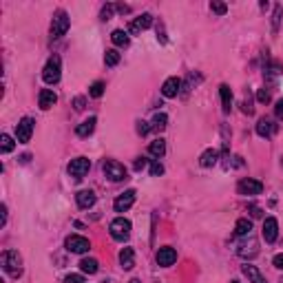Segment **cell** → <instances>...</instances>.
I'll return each mask as SVG.
<instances>
[{"mask_svg":"<svg viewBox=\"0 0 283 283\" xmlns=\"http://www.w3.org/2000/svg\"><path fill=\"white\" fill-rule=\"evenodd\" d=\"M120 58H122V56H120L117 49H109V51L104 53V62H106V66H115V64L120 62Z\"/></svg>","mask_w":283,"mask_h":283,"instance_id":"cell-29","label":"cell"},{"mask_svg":"<svg viewBox=\"0 0 283 283\" xmlns=\"http://www.w3.org/2000/svg\"><path fill=\"white\" fill-rule=\"evenodd\" d=\"M175 261H177V250L175 248H159L157 250V264L161 268H168V266H173Z\"/></svg>","mask_w":283,"mask_h":283,"instance_id":"cell-12","label":"cell"},{"mask_svg":"<svg viewBox=\"0 0 283 283\" xmlns=\"http://www.w3.org/2000/svg\"><path fill=\"white\" fill-rule=\"evenodd\" d=\"M257 100L261 104H268L270 102V91H266V89H259V93H257Z\"/></svg>","mask_w":283,"mask_h":283,"instance_id":"cell-35","label":"cell"},{"mask_svg":"<svg viewBox=\"0 0 283 283\" xmlns=\"http://www.w3.org/2000/svg\"><path fill=\"white\" fill-rule=\"evenodd\" d=\"M151 25H153V16H151V13H142L139 18H135V20H133L129 29H131V33H139V31L148 29V27H151Z\"/></svg>","mask_w":283,"mask_h":283,"instance_id":"cell-17","label":"cell"},{"mask_svg":"<svg viewBox=\"0 0 283 283\" xmlns=\"http://www.w3.org/2000/svg\"><path fill=\"white\" fill-rule=\"evenodd\" d=\"M241 257H248V259H252V257H257V252H259V244H257V239L252 237V232L248 234V241L246 244H241L239 246V250H237Z\"/></svg>","mask_w":283,"mask_h":283,"instance_id":"cell-14","label":"cell"},{"mask_svg":"<svg viewBox=\"0 0 283 283\" xmlns=\"http://www.w3.org/2000/svg\"><path fill=\"white\" fill-rule=\"evenodd\" d=\"M0 264H3V270L7 274H11L13 279H18L22 274V259L16 250H5L3 257H0Z\"/></svg>","mask_w":283,"mask_h":283,"instance_id":"cell-1","label":"cell"},{"mask_svg":"<svg viewBox=\"0 0 283 283\" xmlns=\"http://www.w3.org/2000/svg\"><path fill=\"white\" fill-rule=\"evenodd\" d=\"M89 96L91 98H102L104 96V82H100V80H98V82H93L89 86Z\"/></svg>","mask_w":283,"mask_h":283,"instance_id":"cell-30","label":"cell"},{"mask_svg":"<svg viewBox=\"0 0 283 283\" xmlns=\"http://www.w3.org/2000/svg\"><path fill=\"white\" fill-rule=\"evenodd\" d=\"M151 131L153 129H151V124H148V122H137V133H139V135H148Z\"/></svg>","mask_w":283,"mask_h":283,"instance_id":"cell-37","label":"cell"},{"mask_svg":"<svg viewBox=\"0 0 283 283\" xmlns=\"http://www.w3.org/2000/svg\"><path fill=\"white\" fill-rule=\"evenodd\" d=\"M166 124H168L166 113H157V115L153 117V122H151V129H153V131H164Z\"/></svg>","mask_w":283,"mask_h":283,"instance_id":"cell-28","label":"cell"},{"mask_svg":"<svg viewBox=\"0 0 283 283\" xmlns=\"http://www.w3.org/2000/svg\"><path fill=\"white\" fill-rule=\"evenodd\" d=\"M113 11H115V5H106V7H102V20H111Z\"/></svg>","mask_w":283,"mask_h":283,"instance_id":"cell-36","label":"cell"},{"mask_svg":"<svg viewBox=\"0 0 283 283\" xmlns=\"http://www.w3.org/2000/svg\"><path fill=\"white\" fill-rule=\"evenodd\" d=\"M261 191H264V184L257 179H250V177H246V179H241L239 184H237V193L239 195H244V197H254V195H261Z\"/></svg>","mask_w":283,"mask_h":283,"instance_id":"cell-8","label":"cell"},{"mask_svg":"<svg viewBox=\"0 0 283 283\" xmlns=\"http://www.w3.org/2000/svg\"><path fill=\"white\" fill-rule=\"evenodd\" d=\"M277 129L279 126L274 124V120H270V117H261L257 122V135H261V137H272L274 133H277Z\"/></svg>","mask_w":283,"mask_h":283,"instance_id":"cell-13","label":"cell"},{"mask_svg":"<svg viewBox=\"0 0 283 283\" xmlns=\"http://www.w3.org/2000/svg\"><path fill=\"white\" fill-rule=\"evenodd\" d=\"M64 283H84V277L82 274H66Z\"/></svg>","mask_w":283,"mask_h":283,"instance_id":"cell-38","label":"cell"},{"mask_svg":"<svg viewBox=\"0 0 283 283\" xmlns=\"http://www.w3.org/2000/svg\"><path fill=\"white\" fill-rule=\"evenodd\" d=\"M217 161H219V153L215 151V148H208V151H204L199 157V164L204 168H210V166L217 164Z\"/></svg>","mask_w":283,"mask_h":283,"instance_id":"cell-21","label":"cell"},{"mask_svg":"<svg viewBox=\"0 0 283 283\" xmlns=\"http://www.w3.org/2000/svg\"><path fill=\"white\" fill-rule=\"evenodd\" d=\"M102 171H104V175L111 181H122V179H126V168H124V164H120L117 159H104Z\"/></svg>","mask_w":283,"mask_h":283,"instance_id":"cell-6","label":"cell"},{"mask_svg":"<svg viewBox=\"0 0 283 283\" xmlns=\"http://www.w3.org/2000/svg\"><path fill=\"white\" fill-rule=\"evenodd\" d=\"M250 215H252V217H261V208L259 206H250Z\"/></svg>","mask_w":283,"mask_h":283,"instance_id":"cell-44","label":"cell"},{"mask_svg":"<svg viewBox=\"0 0 283 283\" xmlns=\"http://www.w3.org/2000/svg\"><path fill=\"white\" fill-rule=\"evenodd\" d=\"M181 89V80L179 78H168L164 86H161V96L164 98H177V93Z\"/></svg>","mask_w":283,"mask_h":283,"instance_id":"cell-15","label":"cell"},{"mask_svg":"<svg viewBox=\"0 0 283 283\" xmlns=\"http://www.w3.org/2000/svg\"><path fill=\"white\" fill-rule=\"evenodd\" d=\"M60 76H62V60H60V56H51L42 69V80L46 84H58Z\"/></svg>","mask_w":283,"mask_h":283,"instance_id":"cell-2","label":"cell"},{"mask_svg":"<svg viewBox=\"0 0 283 283\" xmlns=\"http://www.w3.org/2000/svg\"><path fill=\"white\" fill-rule=\"evenodd\" d=\"M84 102H86V100H84L82 96H80V98H76V100H73V106H76V111H82V109H84Z\"/></svg>","mask_w":283,"mask_h":283,"instance_id":"cell-41","label":"cell"},{"mask_svg":"<svg viewBox=\"0 0 283 283\" xmlns=\"http://www.w3.org/2000/svg\"><path fill=\"white\" fill-rule=\"evenodd\" d=\"M241 272L246 274L248 279H250L252 283H266V279H264V274H261L257 268L254 266H250V264H246V266H241Z\"/></svg>","mask_w":283,"mask_h":283,"instance_id":"cell-22","label":"cell"},{"mask_svg":"<svg viewBox=\"0 0 283 283\" xmlns=\"http://www.w3.org/2000/svg\"><path fill=\"white\" fill-rule=\"evenodd\" d=\"M261 234H264V239L268 241V244L277 241V237H279V221L274 217L264 219V230H261Z\"/></svg>","mask_w":283,"mask_h":283,"instance_id":"cell-11","label":"cell"},{"mask_svg":"<svg viewBox=\"0 0 283 283\" xmlns=\"http://www.w3.org/2000/svg\"><path fill=\"white\" fill-rule=\"evenodd\" d=\"M69 25H71V20H69V13H66L64 9L56 11V16H53V20H51V40H58V38H62L64 33L69 31Z\"/></svg>","mask_w":283,"mask_h":283,"instance_id":"cell-3","label":"cell"},{"mask_svg":"<svg viewBox=\"0 0 283 283\" xmlns=\"http://www.w3.org/2000/svg\"><path fill=\"white\" fill-rule=\"evenodd\" d=\"M272 266L279 268V270H283V254H277V257L272 259Z\"/></svg>","mask_w":283,"mask_h":283,"instance_id":"cell-42","label":"cell"},{"mask_svg":"<svg viewBox=\"0 0 283 283\" xmlns=\"http://www.w3.org/2000/svg\"><path fill=\"white\" fill-rule=\"evenodd\" d=\"M281 5H277V7H274V13H272V31L274 33H277L279 31V25H281Z\"/></svg>","mask_w":283,"mask_h":283,"instance_id":"cell-32","label":"cell"},{"mask_svg":"<svg viewBox=\"0 0 283 283\" xmlns=\"http://www.w3.org/2000/svg\"><path fill=\"white\" fill-rule=\"evenodd\" d=\"M210 9L217 13V16H224V13L228 11V7H226V3H217V0H213V3H210Z\"/></svg>","mask_w":283,"mask_h":283,"instance_id":"cell-33","label":"cell"},{"mask_svg":"<svg viewBox=\"0 0 283 283\" xmlns=\"http://www.w3.org/2000/svg\"><path fill=\"white\" fill-rule=\"evenodd\" d=\"M115 9H117L120 13H129V11H131V7H129V5H115Z\"/></svg>","mask_w":283,"mask_h":283,"instance_id":"cell-43","label":"cell"},{"mask_svg":"<svg viewBox=\"0 0 283 283\" xmlns=\"http://www.w3.org/2000/svg\"><path fill=\"white\" fill-rule=\"evenodd\" d=\"M274 115H277L279 120H283V98L277 102V106H274Z\"/></svg>","mask_w":283,"mask_h":283,"instance_id":"cell-40","label":"cell"},{"mask_svg":"<svg viewBox=\"0 0 283 283\" xmlns=\"http://www.w3.org/2000/svg\"><path fill=\"white\" fill-rule=\"evenodd\" d=\"M120 264H122L124 270H133V266H135V250L133 248H124L120 252Z\"/></svg>","mask_w":283,"mask_h":283,"instance_id":"cell-19","label":"cell"},{"mask_svg":"<svg viewBox=\"0 0 283 283\" xmlns=\"http://www.w3.org/2000/svg\"><path fill=\"white\" fill-rule=\"evenodd\" d=\"M148 153L153 155V157H164V153H166V142L161 139V137H157V139H153L151 142V146H148Z\"/></svg>","mask_w":283,"mask_h":283,"instance_id":"cell-24","label":"cell"},{"mask_svg":"<svg viewBox=\"0 0 283 283\" xmlns=\"http://www.w3.org/2000/svg\"><path fill=\"white\" fill-rule=\"evenodd\" d=\"M133 204H135V191H133V188H129V191L122 193V195H120V197L115 199L113 208H115V213H126Z\"/></svg>","mask_w":283,"mask_h":283,"instance_id":"cell-10","label":"cell"},{"mask_svg":"<svg viewBox=\"0 0 283 283\" xmlns=\"http://www.w3.org/2000/svg\"><path fill=\"white\" fill-rule=\"evenodd\" d=\"M76 201H78V206L80 208H91L93 204H96V193L93 191H80L78 195H76Z\"/></svg>","mask_w":283,"mask_h":283,"instance_id":"cell-18","label":"cell"},{"mask_svg":"<svg viewBox=\"0 0 283 283\" xmlns=\"http://www.w3.org/2000/svg\"><path fill=\"white\" fill-rule=\"evenodd\" d=\"M98 261L96 259H82L80 261V270H82L84 274H96L98 272Z\"/></svg>","mask_w":283,"mask_h":283,"instance_id":"cell-27","label":"cell"},{"mask_svg":"<svg viewBox=\"0 0 283 283\" xmlns=\"http://www.w3.org/2000/svg\"><path fill=\"white\" fill-rule=\"evenodd\" d=\"M64 246H66V250L73 254H84L91 250V241L86 237H80V234H69V237L64 239Z\"/></svg>","mask_w":283,"mask_h":283,"instance_id":"cell-5","label":"cell"},{"mask_svg":"<svg viewBox=\"0 0 283 283\" xmlns=\"http://www.w3.org/2000/svg\"><path fill=\"white\" fill-rule=\"evenodd\" d=\"M89 168H91V159H86V157H76V159L69 161V175L78 181L84 179V175L89 173Z\"/></svg>","mask_w":283,"mask_h":283,"instance_id":"cell-7","label":"cell"},{"mask_svg":"<svg viewBox=\"0 0 283 283\" xmlns=\"http://www.w3.org/2000/svg\"><path fill=\"white\" fill-rule=\"evenodd\" d=\"M219 93H221V102H224V113H230V109H232V89L228 84H221Z\"/></svg>","mask_w":283,"mask_h":283,"instance_id":"cell-23","label":"cell"},{"mask_svg":"<svg viewBox=\"0 0 283 283\" xmlns=\"http://www.w3.org/2000/svg\"><path fill=\"white\" fill-rule=\"evenodd\" d=\"M96 124H98V120H96V117H89V120H84V122H82V124H80L78 129H76V135H78V137H89L91 133L96 131Z\"/></svg>","mask_w":283,"mask_h":283,"instance_id":"cell-20","label":"cell"},{"mask_svg":"<svg viewBox=\"0 0 283 283\" xmlns=\"http://www.w3.org/2000/svg\"><path fill=\"white\" fill-rule=\"evenodd\" d=\"M109 230H111V237L115 241H126L131 237V221L124 219V217H117V219L111 221Z\"/></svg>","mask_w":283,"mask_h":283,"instance_id":"cell-4","label":"cell"},{"mask_svg":"<svg viewBox=\"0 0 283 283\" xmlns=\"http://www.w3.org/2000/svg\"><path fill=\"white\" fill-rule=\"evenodd\" d=\"M31 133H33V120L31 117H22L16 124V139L20 142V144H27V142L31 139Z\"/></svg>","mask_w":283,"mask_h":283,"instance_id":"cell-9","label":"cell"},{"mask_svg":"<svg viewBox=\"0 0 283 283\" xmlns=\"http://www.w3.org/2000/svg\"><path fill=\"white\" fill-rule=\"evenodd\" d=\"M146 166H148V159L146 157H137L135 164H133V168H135V171H142V168H146Z\"/></svg>","mask_w":283,"mask_h":283,"instance_id":"cell-39","label":"cell"},{"mask_svg":"<svg viewBox=\"0 0 283 283\" xmlns=\"http://www.w3.org/2000/svg\"><path fill=\"white\" fill-rule=\"evenodd\" d=\"M13 146H16V142H13V139L5 133V135L0 137V148H3V153H11V151H13Z\"/></svg>","mask_w":283,"mask_h":283,"instance_id":"cell-31","label":"cell"},{"mask_svg":"<svg viewBox=\"0 0 283 283\" xmlns=\"http://www.w3.org/2000/svg\"><path fill=\"white\" fill-rule=\"evenodd\" d=\"M230 283H239V281H230Z\"/></svg>","mask_w":283,"mask_h":283,"instance_id":"cell-45","label":"cell"},{"mask_svg":"<svg viewBox=\"0 0 283 283\" xmlns=\"http://www.w3.org/2000/svg\"><path fill=\"white\" fill-rule=\"evenodd\" d=\"M111 40H113V44L115 46H129L131 42V38H129V33H126L124 29H115L111 33Z\"/></svg>","mask_w":283,"mask_h":283,"instance_id":"cell-26","label":"cell"},{"mask_svg":"<svg viewBox=\"0 0 283 283\" xmlns=\"http://www.w3.org/2000/svg\"><path fill=\"white\" fill-rule=\"evenodd\" d=\"M252 232V221L250 219H239L234 226V237H248Z\"/></svg>","mask_w":283,"mask_h":283,"instance_id":"cell-25","label":"cell"},{"mask_svg":"<svg viewBox=\"0 0 283 283\" xmlns=\"http://www.w3.org/2000/svg\"><path fill=\"white\" fill-rule=\"evenodd\" d=\"M56 102H58V96H56V93H53L51 89H42V91H40L38 104H40V109H42V111H49Z\"/></svg>","mask_w":283,"mask_h":283,"instance_id":"cell-16","label":"cell"},{"mask_svg":"<svg viewBox=\"0 0 283 283\" xmlns=\"http://www.w3.org/2000/svg\"><path fill=\"white\" fill-rule=\"evenodd\" d=\"M151 175H153V177H159V175H164V166H161L159 161H153V164H151Z\"/></svg>","mask_w":283,"mask_h":283,"instance_id":"cell-34","label":"cell"}]
</instances>
